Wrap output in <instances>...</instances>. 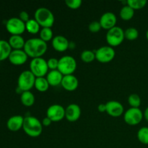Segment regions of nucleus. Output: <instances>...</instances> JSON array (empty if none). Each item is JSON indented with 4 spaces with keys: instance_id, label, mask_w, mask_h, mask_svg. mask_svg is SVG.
Masks as SVG:
<instances>
[{
    "instance_id": "29",
    "label": "nucleus",
    "mask_w": 148,
    "mask_h": 148,
    "mask_svg": "<svg viewBox=\"0 0 148 148\" xmlns=\"http://www.w3.org/2000/svg\"><path fill=\"white\" fill-rule=\"evenodd\" d=\"M147 3V1L146 0H128L127 1V5L130 6L134 10L144 8Z\"/></svg>"
},
{
    "instance_id": "18",
    "label": "nucleus",
    "mask_w": 148,
    "mask_h": 148,
    "mask_svg": "<svg viewBox=\"0 0 148 148\" xmlns=\"http://www.w3.org/2000/svg\"><path fill=\"white\" fill-rule=\"evenodd\" d=\"M24 117L20 115L12 116L7 121V127L12 132H17L23 129Z\"/></svg>"
},
{
    "instance_id": "23",
    "label": "nucleus",
    "mask_w": 148,
    "mask_h": 148,
    "mask_svg": "<svg viewBox=\"0 0 148 148\" xmlns=\"http://www.w3.org/2000/svg\"><path fill=\"white\" fill-rule=\"evenodd\" d=\"M35 88L38 91L41 92H44L49 90L50 85L46 79V77H37L35 82Z\"/></svg>"
},
{
    "instance_id": "2",
    "label": "nucleus",
    "mask_w": 148,
    "mask_h": 148,
    "mask_svg": "<svg viewBox=\"0 0 148 148\" xmlns=\"http://www.w3.org/2000/svg\"><path fill=\"white\" fill-rule=\"evenodd\" d=\"M23 130L30 137H38L43 132L41 121L34 116H26L24 118Z\"/></svg>"
},
{
    "instance_id": "15",
    "label": "nucleus",
    "mask_w": 148,
    "mask_h": 148,
    "mask_svg": "<svg viewBox=\"0 0 148 148\" xmlns=\"http://www.w3.org/2000/svg\"><path fill=\"white\" fill-rule=\"evenodd\" d=\"M81 116V108L77 104L71 103L65 108V118L69 122H75Z\"/></svg>"
},
{
    "instance_id": "36",
    "label": "nucleus",
    "mask_w": 148,
    "mask_h": 148,
    "mask_svg": "<svg viewBox=\"0 0 148 148\" xmlns=\"http://www.w3.org/2000/svg\"><path fill=\"white\" fill-rule=\"evenodd\" d=\"M41 123H42V125L44 126V127H49V126L51 125V124L52 123V121L50 119L48 118V117L46 116L45 117V118H43V119L42 120Z\"/></svg>"
},
{
    "instance_id": "6",
    "label": "nucleus",
    "mask_w": 148,
    "mask_h": 148,
    "mask_svg": "<svg viewBox=\"0 0 148 148\" xmlns=\"http://www.w3.org/2000/svg\"><path fill=\"white\" fill-rule=\"evenodd\" d=\"M77 69V62L72 56L66 55L59 59L58 70L64 75H72Z\"/></svg>"
},
{
    "instance_id": "20",
    "label": "nucleus",
    "mask_w": 148,
    "mask_h": 148,
    "mask_svg": "<svg viewBox=\"0 0 148 148\" xmlns=\"http://www.w3.org/2000/svg\"><path fill=\"white\" fill-rule=\"evenodd\" d=\"M25 41L24 38L19 35H13L9 38L8 43L13 50H20L24 49Z\"/></svg>"
},
{
    "instance_id": "17",
    "label": "nucleus",
    "mask_w": 148,
    "mask_h": 148,
    "mask_svg": "<svg viewBox=\"0 0 148 148\" xmlns=\"http://www.w3.org/2000/svg\"><path fill=\"white\" fill-rule=\"evenodd\" d=\"M61 85L66 90L74 91L78 88L79 81L75 75H65L63 77Z\"/></svg>"
},
{
    "instance_id": "10",
    "label": "nucleus",
    "mask_w": 148,
    "mask_h": 148,
    "mask_svg": "<svg viewBox=\"0 0 148 148\" xmlns=\"http://www.w3.org/2000/svg\"><path fill=\"white\" fill-rule=\"evenodd\" d=\"M144 118L143 113L140 108H130L124 114V120L126 124L135 126L140 124Z\"/></svg>"
},
{
    "instance_id": "27",
    "label": "nucleus",
    "mask_w": 148,
    "mask_h": 148,
    "mask_svg": "<svg viewBox=\"0 0 148 148\" xmlns=\"http://www.w3.org/2000/svg\"><path fill=\"white\" fill-rule=\"evenodd\" d=\"M137 139L143 145H148V127L140 128L137 132Z\"/></svg>"
},
{
    "instance_id": "32",
    "label": "nucleus",
    "mask_w": 148,
    "mask_h": 148,
    "mask_svg": "<svg viewBox=\"0 0 148 148\" xmlns=\"http://www.w3.org/2000/svg\"><path fill=\"white\" fill-rule=\"evenodd\" d=\"M82 1L81 0H66L65 4L69 8L72 10H77L82 5Z\"/></svg>"
},
{
    "instance_id": "14",
    "label": "nucleus",
    "mask_w": 148,
    "mask_h": 148,
    "mask_svg": "<svg viewBox=\"0 0 148 148\" xmlns=\"http://www.w3.org/2000/svg\"><path fill=\"white\" fill-rule=\"evenodd\" d=\"M106 113L112 117L121 116L124 111V108L122 104L116 101H110L106 103Z\"/></svg>"
},
{
    "instance_id": "39",
    "label": "nucleus",
    "mask_w": 148,
    "mask_h": 148,
    "mask_svg": "<svg viewBox=\"0 0 148 148\" xmlns=\"http://www.w3.org/2000/svg\"><path fill=\"white\" fill-rule=\"evenodd\" d=\"M146 38H147V39L148 40V30H147V32H146Z\"/></svg>"
},
{
    "instance_id": "11",
    "label": "nucleus",
    "mask_w": 148,
    "mask_h": 148,
    "mask_svg": "<svg viewBox=\"0 0 148 148\" xmlns=\"http://www.w3.org/2000/svg\"><path fill=\"white\" fill-rule=\"evenodd\" d=\"M46 116L52 122H59L65 118V108L59 104L50 106L46 111Z\"/></svg>"
},
{
    "instance_id": "30",
    "label": "nucleus",
    "mask_w": 148,
    "mask_h": 148,
    "mask_svg": "<svg viewBox=\"0 0 148 148\" xmlns=\"http://www.w3.org/2000/svg\"><path fill=\"white\" fill-rule=\"evenodd\" d=\"M139 32L135 27H128L124 31V37L128 40H134L138 38Z\"/></svg>"
},
{
    "instance_id": "9",
    "label": "nucleus",
    "mask_w": 148,
    "mask_h": 148,
    "mask_svg": "<svg viewBox=\"0 0 148 148\" xmlns=\"http://www.w3.org/2000/svg\"><path fill=\"white\" fill-rule=\"evenodd\" d=\"M95 59L101 63L106 64L111 62L115 58L116 52L111 46H101L95 51Z\"/></svg>"
},
{
    "instance_id": "22",
    "label": "nucleus",
    "mask_w": 148,
    "mask_h": 148,
    "mask_svg": "<svg viewBox=\"0 0 148 148\" xmlns=\"http://www.w3.org/2000/svg\"><path fill=\"white\" fill-rule=\"evenodd\" d=\"M22 104L26 107H31L35 103V95L30 91H25L20 95Z\"/></svg>"
},
{
    "instance_id": "33",
    "label": "nucleus",
    "mask_w": 148,
    "mask_h": 148,
    "mask_svg": "<svg viewBox=\"0 0 148 148\" xmlns=\"http://www.w3.org/2000/svg\"><path fill=\"white\" fill-rule=\"evenodd\" d=\"M88 29L91 33H98L102 29L99 21H92L88 25Z\"/></svg>"
},
{
    "instance_id": "8",
    "label": "nucleus",
    "mask_w": 148,
    "mask_h": 148,
    "mask_svg": "<svg viewBox=\"0 0 148 148\" xmlns=\"http://www.w3.org/2000/svg\"><path fill=\"white\" fill-rule=\"evenodd\" d=\"M6 29L7 31L13 35L21 36L25 31V23L19 17H11L6 22Z\"/></svg>"
},
{
    "instance_id": "19",
    "label": "nucleus",
    "mask_w": 148,
    "mask_h": 148,
    "mask_svg": "<svg viewBox=\"0 0 148 148\" xmlns=\"http://www.w3.org/2000/svg\"><path fill=\"white\" fill-rule=\"evenodd\" d=\"M63 77L64 75L58 69H56V70H51L50 72H48L46 78L50 86L56 87L61 85Z\"/></svg>"
},
{
    "instance_id": "26",
    "label": "nucleus",
    "mask_w": 148,
    "mask_h": 148,
    "mask_svg": "<svg viewBox=\"0 0 148 148\" xmlns=\"http://www.w3.org/2000/svg\"><path fill=\"white\" fill-rule=\"evenodd\" d=\"M39 34H40L39 38L46 43L52 40V39L53 38V31L51 27H42L39 32Z\"/></svg>"
},
{
    "instance_id": "5",
    "label": "nucleus",
    "mask_w": 148,
    "mask_h": 148,
    "mask_svg": "<svg viewBox=\"0 0 148 148\" xmlns=\"http://www.w3.org/2000/svg\"><path fill=\"white\" fill-rule=\"evenodd\" d=\"M106 39L109 46L116 47L121 45L125 39L124 30L119 26H115L107 31Z\"/></svg>"
},
{
    "instance_id": "7",
    "label": "nucleus",
    "mask_w": 148,
    "mask_h": 148,
    "mask_svg": "<svg viewBox=\"0 0 148 148\" xmlns=\"http://www.w3.org/2000/svg\"><path fill=\"white\" fill-rule=\"evenodd\" d=\"M36 77L30 70L23 71L19 75L17 79V87L25 91H30L34 87Z\"/></svg>"
},
{
    "instance_id": "34",
    "label": "nucleus",
    "mask_w": 148,
    "mask_h": 148,
    "mask_svg": "<svg viewBox=\"0 0 148 148\" xmlns=\"http://www.w3.org/2000/svg\"><path fill=\"white\" fill-rule=\"evenodd\" d=\"M47 64L49 69H51V70H56L58 69V66H59V59H56L54 57L50 58L47 61Z\"/></svg>"
},
{
    "instance_id": "28",
    "label": "nucleus",
    "mask_w": 148,
    "mask_h": 148,
    "mask_svg": "<svg viewBox=\"0 0 148 148\" xmlns=\"http://www.w3.org/2000/svg\"><path fill=\"white\" fill-rule=\"evenodd\" d=\"M80 58L85 63H90L95 59V53L91 50H85L81 53Z\"/></svg>"
},
{
    "instance_id": "16",
    "label": "nucleus",
    "mask_w": 148,
    "mask_h": 148,
    "mask_svg": "<svg viewBox=\"0 0 148 148\" xmlns=\"http://www.w3.org/2000/svg\"><path fill=\"white\" fill-rule=\"evenodd\" d=\"M53 49L59 52H64L69 48V42L66 37L63 36H56L51 40Z\"/></svg>"
},
{
    "instance_id": "35",
    "label": "nucleus",
    "mask_w": 148,
    "mask_h": 148,
    "mask_svg": "<svg viewBox=\"0 0 148 148\" xmlns=\"http://www.w3.org/2000/svg\"><path fill=\"white\" fill-rule=\"evenodd\" d=\"M19 18L25 23L30 20V16H29V14L26 11H22L19 14Z\"/></svg>"
},
{
    "instance_id": "13",
    "label": "nucleus",
    "mask_w": 148,
    "mask_h": 148,
    "mask_svg": "<svg viewBox=\"0 0 148 148\" xmlns=\"http://www.w3.org/2000/svg\"><path fill=\"white\" fill-rule=\"evenodd\" d=\"M28 56L25 52L23 49L20 50H12L8 59L10 63L15 66H20L23 65L27 62Z\"/></svg>"
},
{
    "instance_id": "4",
    "label": "nucleus",
    "mask_w": 148,
    "mask_h": 148,
    "mask_svg": "<svg viewBox=\"0 0 148 148\" xmlns=\"http://www.w3.org/2000/svg\"><path fill=\"white\" fill-rule=\"evenodd\" d=\"M47 61L43 58L32 59L30 62V71L37 77H44L49 72Z\"/></svg>"
},
{
    "instance_id": "24",
    "label": "nucleus",
    "mask_w": 148,
    "mask_h": 148,
    "mask_svg": "<svg viewBox=\"0 0 148 148\" xmlns=\"http://www.w3.org/2000/svg\"><path fill=\"white\" fill-rule=\"evenodd\" d=\"M40 27L38 23L35 19H30L25 23V30L30 34H37L40 32Z\"/></svg>"
},
{
    "instance_id": "38",
    "label": "nucleus",
    "mask_w": 148,
    "mask_h": 148,
    "mask_svg": "<svg viewBox=\"0 0 148 148\" xmlns=\"http://www.w3.org/2000/svg\"><path fill=\"white\" fill-rule=\"evenodd\" d=\"M143 116H144L145 119L148 122V107H147L145 108V110L144 113H143Z\"/></svg>"
},
{
    "instance_id": "37",
    "label": "nucleus",
    "mask_w": 148,
    "mask_h": 148,
    "mask_svg": "<svg viewBox=\"0 0 148 148\" xmlns=\"http://www.w3.org/2000/svg\"><path fill=\"white\" fill-rule=\"evenodd\" d=\"M98 111L101 113H103V112H106V103H101L98 105Z\"/></svg>"
},
{
    "instance_id": "31",
    "label": "nucleus",
    "mask_w": 148,
    "mask_h": 148,
    "mask_svg": "<svg viewBox=\"0 0 148 148\" xmlns=\"http://www.w3.org/2000/svg\"><path fill=\"white\" fill-rule=\"evenodd\" d=\"M128 103L131 108H139L141 105V98L137 94H131L128 98Z\"/></svg>"
},
{
    "instance_id": "25",
    "label": "nucleus",
    "mask_w": 148,
    "mask_h": 148,
    "mask_svg": "<svg viewBox=\"0 0 148 148\" xmlns=\"http://www.w3.org/2000/svg\"><path fill=\"white\" fill-rule=\"evenodd\" d=\"M134 10H133L132 8L127 5L124 6L120 10V12H119V15L121 17V18L122 20H130L131 19H132V17H134Z\"/></svg>"
},
{
    "instance_id": "3",
    "label": "nucleus",
    "mask_w": 148,
    "mask_h": 148,
    "mask_svg": "<svg viewBox=\"0 0 148 148\" xmlns=\"http://www.w3.org/2000/svg\"><path fill=\"white\" fill-rule=\"evenodd\" d=\"M34 19L42 27H51L54 24V15L50 10L46 7H40L36 10Z\"/></svg>"
},
{
    "instance_id": "12",
    "label": "nucleus",
    "mask_w": 148,
    "mask_h": 148,
    "mask_svg": "<svg viewBox=\"0 0 148 148\" xmlns=\"http://www.w3.org/2000/svg\"><path fill=\"white\" fill-rule=\"evenodd\" d=\"M99 22L102 28L108 30L116 26V24L117 22V17L112 12H106L102 14Z\"/></svg>"
},
{
    "instance_id": "21",
    "label": "nucleus",
    "mask_w": 148,
    "mask_h": 148,
    "mask_svg": "<svg viewBox=\"0 0 148 148\" xmlns=\"http://www.w3.org/2000/svg\"><path fill=\"white\" fill-rule=\"evenodd\" d=\"M12 51V49L9 44L8 41L0 40V62L8 59Z\"/></svg>"
},
{
    "instance_id": "1",
    "label": "nucleus",
    "mask_w": 148,
    "mask_h": 148,
    "mask_svg": "<svg viewBox=\"0 0 148 148\" xmlns=\"http://www.w3.org/2000/svg\"><path fill=\"white\" fill-rule=\"evenodd\" d=\"M48 49L47 43L42 40L40 38H32L25 41L24 49L28 57L32 59L42 57Z\"/></svg>"
}]
</instances>
